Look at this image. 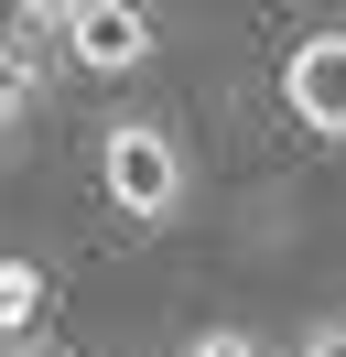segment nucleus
<instances>
[{"label":"nucleus","mask_w":346,"mask_h":357,"mask_svg":"<svg viewBox=\"0 0 346 357\" xmlns=\"http://www.w3.org/2000/svg\"><path fill=\"white\" fill-rule=\"evenodd\" d=\"M98 184H108V206H119L130 227H173L184 217V152H173V130L163 119H108Z\"/></svg>","instance_id":"obj_1"},{"label":"nucleus","mask_w":346,"mask_h":357,"mask_svg":"<svg viewBox=\"0 0 346 357\" xmlns=\"http://www.w3.org/2000/svg\"><path fill=\"white\" fill-rule=\"evenodd\" d=\"M65 54L86 76H141L151 66V11L141 0H76L65 11Z\"/></svg>","instance_id":"obj_2"},{"label":"nucleus","mask_w":346,"mask_h":357,"mask_svg":"<svg viewBox=\"0 0 346 357\" xmlns=\"http://www.w3.org/2000/svg\"><path fill=\"white\" fill-rule=\"evenodd\" d=\"M281 98L314 141H346V33H303L281 54Z\"/></svg>","instance_id":"obj_3"},{"label":"nucleus","mask_w":346,"mask_h":357,"mask_svg":"<svg viewBox=\"0 0 346 357\" xmlns=\"http://www.w3.org/2000/svg\"><path fill=\"white\" fill-rule=\"evenodd\" d=\"M33 325H43V271L33 260H0V347H22Z\"/></svg>","instance_id":"obj_4"},{"label":"nucleus","mask_w":346,"mask_h":357,"mask_svg":"<svg viewBox=\"0 0 346 357\" xmlns=\"http://www.w3.org/2000/svg\"><path fill=\"white\" fill-rule=\"evenodd\" d=\"M33 98H43V66H33V44H0V141H22Z\"/></svg>","instance_id":"obj_5"},{"label":"nucleus","mask_w":346,"mask_h":357,"mask_svg":"<svg viewBox=\"0 0 346 357\" xmlns=\"http://www.w3.org/2000/svg\"><path fill=\"white\" fill-rule=\"evenodd\" d=\"M184 357H271V347H260V335L249 325H206V335H195V347Z\"/></svg>","instance_id":"obj_6"},{"label":"nucleus","mask_w":346,"mask_h":357,"mask_svg":"<svg viewBox=\"0 0 346 357\" xmlns=\"http://www.w3.org/2000/svg\"><path fill=\"white\" fill-rule=\"evenodd\" d=\"M292 357H346V314H314V325L292 335Z\"/></svg>","instance_id":"obj_7"},{"label":"nucleus","mask_w":346,"mask_h":357,"mask_svg":"<svg viewBox=\"0 0 346 357\" xmlns=\"http://www.w3.org/2000/svg\"><path fill=\"white\" fill-rule=\"evenodd\" d=\"M11 11H22V22H54V33H65V11H76V0H11Z\"/></svg>","instance_id":"obj_8"},{"label":"nucleus","mask_w":346,"mask_h":357,"mask_svg":"<svg viewBox=\"0 0 346 357\" xmlns=\"http://www.w3.org/2000/svg\"><path fill=\"white\" fill-rule=\"evenodd\" d=\"M43 357H86V347H43Z\"/></svg>","instance_id":"obj_9"},{"label":"nucleus","mask_w":346,"mask_h":357,"mask_svg":"<svg viewBox=\"0 0 346 357\" xmlns=\"http://www.w3.org/2000/svg\"><path fill=\"white\" fill-rule=\"evenodd\" d=\"M0 357H43V347H0Z\"/></svg>","instance_id":"obj_10"}]
</instances>
